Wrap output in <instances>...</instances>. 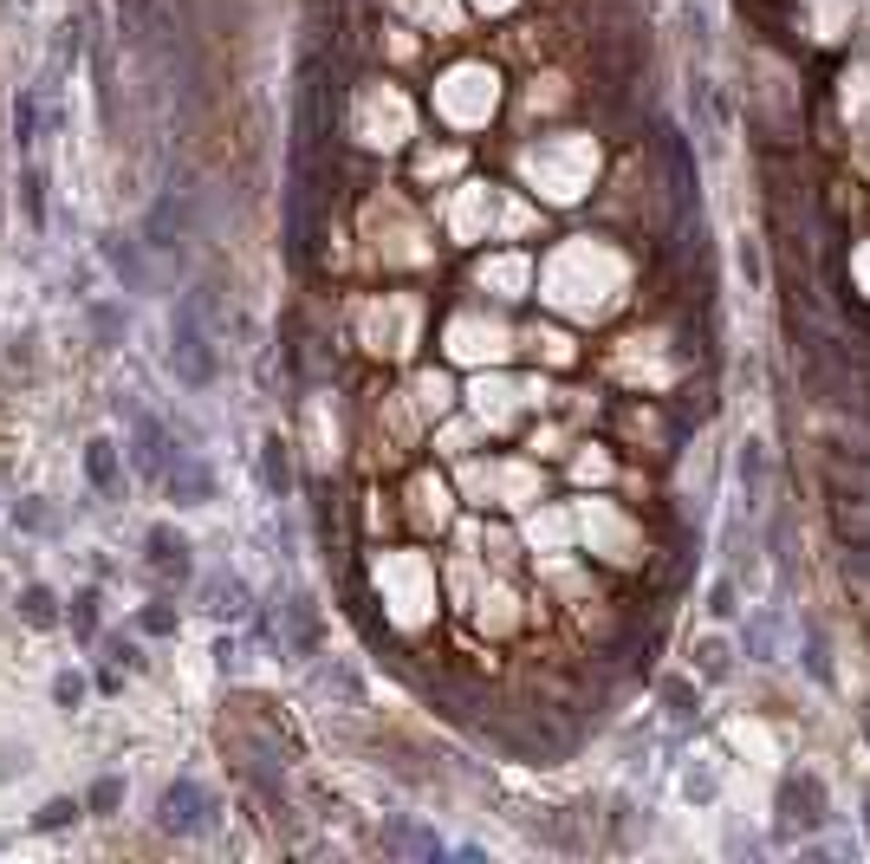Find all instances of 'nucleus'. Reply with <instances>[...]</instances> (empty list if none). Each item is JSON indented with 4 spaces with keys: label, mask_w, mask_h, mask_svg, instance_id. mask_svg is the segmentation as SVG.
<instances>
[{
    "label": "nucleus",
    "mask_w": 870,
    "mask_h": 864,
    "mask_svg": "<svg viewBox=\"0 0 870 864\" xmlns=\"http://www.w3.org/2000/svg\"><path fill=\"white\" fill-rule=\"evenodd\" d=\"M163 819H169V826H182V832H202V826H209V793L189 787V780H182V787H169V793H163Z\"/></svg>",
    "instance_id": "2"
},
{
    "label": "nucleus",
    "mask_w": 870,
    "mask_h": 864,
    "mask_svg": "<svg viewBox=\"0 0 870 864\" xmlns=\"http://www.w3.org/2000/svg\"><path fill=\"white\" fill-rule=\"evenodd\" d=\"M176 370H182L189 384H209V377H215V358H209V339H202V319H196V306H182V332H176Z\"/></svg>",
    "instance_id": "1"
}]
</instances>
